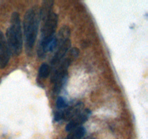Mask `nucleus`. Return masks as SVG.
I'll list each match as a JSON object with an SVG mask.
<instances>
[{
    "label": "nucleus",
    "mask_w": 148,
    "mask_h": 139,
    "mask_svg": "<svg viewBox=\"0 0 148 139\" xmlns=\"http://www.w3.org/2000/svg\"><path fill=\"white\" fill-rule=\"evenodd\" d=\"M40 23V14L38 7H31L25 12L23 18V36H24L25 52L28 56H31L33 54Z\"/></svg>",
    "instance_id": "f257e3e1"
},
{
    "label": "nucleus",
    "mask_w": 148,
    "mask_h": 139,
    "mask_svg": "<svg viewBox=\"0 0 148 139\" xmlns=\"http://www.w3.org/2000/svg\"><path fill=\"white\" fill-rule=\"evenodd\" d=\"M5 38L11 55L19 56L23 50V38L21 20L17 12H14L12 14L10 25L6 31Z\"/></svg>",
    "instance_id": "f03ea898"
},
{
    "label": "nucleus",
    "mask_w": 148,
    "mask_h": 139,
    "mask_svg": "<svg viewBox=\"0 0 148 139\" xmlns=\"http://www.w3.org/2000/svg\"><path fill=\"white\" fill-rule=\"evenodd\" d=\"M58 25V15L55 12H52L49 15L46 21L42 23L41 34H40V40L38 44L37 53L38 56L40 58L44 57L45 46L47 42L55 36V32Z\"/></svg>",
    "instance_id": "7ed1b4c3"
},
{
    "label": "nucleus",
    "mask_w": 148,
    "mask_h": 139,
    "mask_svg": "<svg viewBox=\"0 0 148 139\" xmlns=\"http://www.w3.org/2000/svg\"><path fill=\"white\" fill-rule=\"evenodd\" d=\"M70 64L71 60L69 59L64 60L62 63H60V65L56 68V70L54 71V73L52 75L51 81L54 83L53 91L56 94L59 93V91L66 83L67 79L68 68Z\"/></svg>",
    "instance_id": "20e7f679"
},
{
    "label": "nucleus",
    "mask_w": 148,
    "mask_h": 139,
    "mask_svg": "<svg viewBox=\"0 0 148 139\" xmlns=\"http://www.w3.org/2000/svg\"><path fill=\"white\" fill-rule=\"evenodd\" d=\"M83 108L82 103H77L75 105L72 107H68L67 108L64 110H59L55 114L54 120L56 122L63 121V120H69L70 121L74 117L82 111V109Z\"/></svg>",
    "instance_id": "39448f33"
},
{
    "label": "nucleus",
    "mask_w": 148,
    "mask_h": 139,
    "mask_svg": "<svg viewBox=\"0 0 148 139\" xmlns=\"http://www.w3.org/2000/svg\"><path fill=\"white\" fill-rule=\"evenodd\" d=\"M58 49L55 53L54 56L52 58L51 61V65L52 67L57 66L59 64L61 63L62 59L64 57L66 54L69 50L71 47V41L70 39H66L63 41H59L58 45Z\"/></svg>",
    "instance_id": "423d86ee"
},
{
    "label": "nucleus",
    "mask_w": 148,
    "mask_h": 139,
    "mask_svg": "<svg viewBox=\"0 0 148 139\" xmlns=\"http://www.w3.org/2000/svg\"><path fill=\"white\" fill-rule=\"evenodd\" d=\"M91 114L90 110L84 109L82 111H80L78 114H77L75 117H74L69 122L67 125H66V131L71 132L72 130L77 128V127H81L83 123H85L88 118L90 117Z\"/></svg>",
    "instance_id": "0eeeda50"
},
{
    "label": "nucleus",
    "mask_w": 148,
    "mask_h": 139,
    "mask_svg": "<svg viewBox=\"0 0 148 139\" xmlns=\"http://www.w3.org/2000/svg\"><path fill=\"white\" fill-rule=\"evenodd\" d=\"M10 49L6 40L5 36L0 30V67L4 69L8 65L10 59Z\"/></svg>",
    "instance_id": "6e6552de"
},
{
    "label": "nucleus",
    "mask_w": 148,
    "mask_h": 139,
    "mask_svg": "<svg viewBox=\"0 0 148 139\" xmlns=\"http://www.w3.org/2000/svg\"><path fill=\"white\" fill-rule=\"evenodd\" d=\"M86 133V129L84 127H77L72 130L65 139H82Z\"/></svg>",
    "instance_id": "1a4fd4ad"
},
{
    "label": "nucleus",
    "mask_w": 148,
    "mask_h": 139,
    "mask_svg": "<svg viewBox=\"0 0 148 139\" xmlns=\"http://www.w3.org/2000/svg\"><path fill=\"white\" fill-rule=\"evenodd\" d=\"M50 74V67L48 64L43 63L38 70V76L40 78H47Z\"/></svg>",
    "instance_id": "9d476101"
},
{
    "label": "nucleus",
    "mask_w": 148,
    "mask_h": 139,
    "mask_svg": "<svg viewBox=\"0 0 148 139\" xmlns=\"http://www.w3.org/2000/svg\"><path fill=\"white\" fill-rule=\"evenodd\" d=\"M56 108L59 110H64L69 107V104H68L67 100L64 97L59 96L56 99Z\"/></svg>",
    "instance_id": "9b49d317"
},
{
    "label": "nucleus",
    "mask_w": 148,
    "mask_h": 139,
    "mask_svg": "<svg viewBox=\"0 0 148 139\" xmlns=\"http://www.w3.org/2000/svg\"><path fill=\"white\" fill-rule=\"evenodd\" d=\"M82 139H95V138L93 137H91V136H88V137H86L85 138H82Z\"/></svg>",
    "instance_id": "f8f14e48"
}]
</instances>
